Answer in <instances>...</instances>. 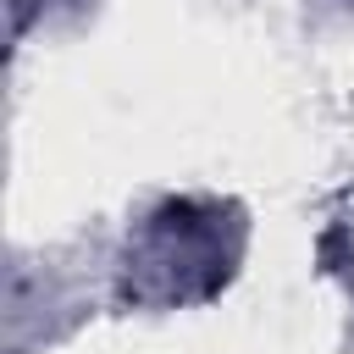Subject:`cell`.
<instances>
[{"label": "cell", "instance_id": "obj_1", "mask_svg": "<svg viewBox=\"0 0 354 354\" xmlns=\"http://www.w3.org/2000/svg\"><path fill=\"white\" fill-rule=\"evenodd\" d=\"M243 249V221L221 199H166L127 243V293L144 304L210 299Z\"/></svg>", "mask_w": 354, "mask_h": 354}]
</instances>
